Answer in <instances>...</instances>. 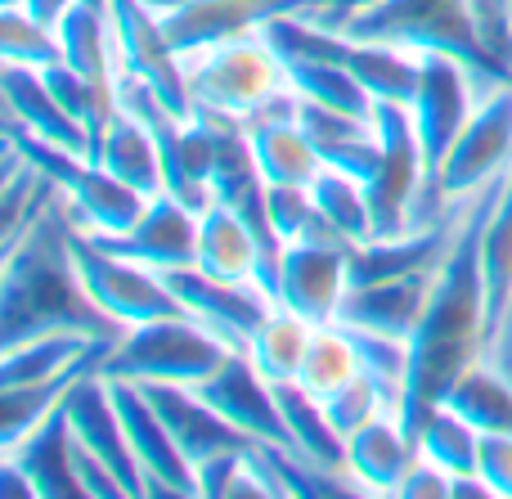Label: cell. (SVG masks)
I'll return each mask as SVG.
<instances>
[{"mask_svg": "<svg viewBox=\"0 0 512 499\" xmlns=\"http://www.w3.org/2000/svg\"><path fill=\"white\" fill-rule=\"evenodd\" d=\"M23 9L45 27H59V18L72 9V0H23Z\"/></svg>", "mask_w": 512, "mask_h": 499, "instance_id": "cell-37", "label": "cell"}, {"mask_svg": "<svg viewBox=\"0 0 512 499\" xmlns=\"http://www.w3.org/2000/svg\"><path fill=\"white\" fill-rule=\"evenodd\" d=\"M414 464H418V441L400 428L396 414H382L355 437H346V473L355 482H364V491L396 495Z\"/></svg>", "mask_w": 512, "mask_h": 499, "instance_id": "cell-20", "label": "cell"}, {"mask_svg": "<svg viewBox=\"0 0 512 499\" xmlns=\"http://www.w3.org/2000/svg\"><path fill=\"white\" fill-rule=\"evenodd\" d=\"M265 203H270V221H274V230H279L283 243L301 239V234L310 230V221H315V212H319L310 185H270Z\"/></svg>", "mask_w": 512, "mask_h": 499, "instance_id": "cell-33", "label": "cell"}, {"mask_svg": "<svg viewBox=\"0 0 512 499\" xmlns=\"http://www.w3.org/2000/svg\"><path fill=\"white\" fill-rule=\"evenodd\" d=\"M396 495H405V499H450L454 495V477L445 473V468H436L432 459L418 455V464L409 468V477L400 482Z\"/></svg>", "mask_w": 512, "mask_h": 499, "instance_id": "cell-35", "label": "cell"}, {"mask_svg": "<svg viewBox=\"0 0 512 499\" xmlns=\"http://www.w3.org/2000/svg\"><path fill=\"white\" fill-rule=\"evenodd\" d=\"M310 194H315L319 216H324L342 239H351V243L373 239V212H369L364 180L346 176V171H337V167H324L315 180H310Z\"/></svg>", "mask_w": 512, "mask_h": 499, "instance_id": "cell-28", "label": "cell"}, {"mask_svg": "<svg viewBox=\"0 0 512 499\" xmlns=\"http://www.w3.org/2000/svg\"><path fill=\"white\" fill-rule=\"evenodd\" d=\"M319 401H324L328 423H333L342 437H355V432L369 428V423L382 419V414H396V410H391V401H387V392H382V387L373 383L364 369L355 378H346L337 392L319 396Z\"/></svg>", "mask_w": 512, "mask_h": 499, "instance_id": "cell-32", "label": "cell"}, {"mask_svg": "<svg viewBox=\"0 0 512 499\" xmlns=\"http://www.w3.org/2000/svg\"><path fill=\"white\" fill-rule=\"evenodd\" d=\"M355 374H360V351H355L351 333H346L337 320L333 324H315L297 383L306 387V392H315V396H328Z\"/></svg>", "mask_w": 512, "mask_h": 499, "instance_id": "cell-29", "label": "cell"}, {"mask_svg": "<svg viewBox=\"0 0 512 499\" xmlns=\"http://www.w3.org/2000/svg\"><path fill=\"white\" fill-rule=\"evenodd\" d=\"M198 270L216 279H234V284L256 279V270H261V243H256L252 225L216 198L198 216Z\"/></svg>", "mask_w": 512, "mask_h": 499, "instance_id": "cell-21", "label": "cell"}, {"mask_svg": "<svg viewBox=\"0 0 512 499\" xmlns=\"http://www.w3.org/2000/svg\"><path fill=\"white\" fill-rule=\"evenodd\" d=\"M234 347L216 329H207L198 315H167V320L135 324L122 333L113 351L104 356L99 374L104 378H131V383H185L198 387L212 378Z\"/></svg>", "mask_w": 512, "mask_h": 499, "instance_id": "cell-4", "label": "cell"}, {"mask_svg": "<svg viewBox=\"0 0 512 499\" xmlns=\"http://www.w3.org/2000/svg\"><path fill=\"white\" fill-rule=\"evenodd\" d=\"M418 455L432 459L436 468H445L450 477H472L481 459V432L472 428L463 414H454L450 405L432 414L418 432Z\"/></svg>", "mask_w": 512, "mask_h": 499, "instance_id": "cell-30", "label": "cell"}, {"mask_svg": "<svg viewBox=\"0 0 512 499\" xmlns=\"http://www.w3.org/2000/svg\"><path fill=\"white\" fill-rule=\"evenodd\" d=\"M373 0H324V5L315 9V14H306V18H315V23H324V27H342L351 14H360V9H369Z\"/></svg>", "mask_w": 512, "mask_h": 499, "instance_id": "cell-36", "label": "cell"}, {"mask_svg": "<svg viewBox=\"0 0 512 499\" xmlns=\"http://www.w3.org/2000/svg\"><path fill=\"white\" fill-rule=\"evenodd\" d=\"M283 77H288V90L301 99H315L324 108H337V113H351L373 122V104L378 99L355 81V72H346L342 63L333 59H283Z\"/></svg>", "mask_w": 512, "mask_h": 499, "instance_id": "cell-25", "label": "cell"}, {"mask_svg": "<svg viewBox=\"0 0 512 499\" xmlns=\"http://www.w3.org/2000/svg\"><path fill=\"white\" fill-rule=\"evenodd\" d=\"M283 77V59L265 45V36H243V41L216 45V50L198 54V68L189 72V90H194V108H216L230 117H252L265 108Z\"/></svg>", "mask_w": 512, "mask_h": 499, "instance_id": "cell-8", "label": "cell"}, {"mask_svg": "<svg viewBox=\"0 0 512 499\" xmlns=\"http://www.w3.org/2000/svg\"><path fill=\"white\" fill-rule=\"evenodd\" d=\"M324 0H180L162 9V32L180 59L207 54L216 45L261 36L265 23L283 14H315Z\"/></svg>", "mask_w": 512, "mask_h": 499, "instance_id": "cell-9", "label": "cell"}, {"mask_svg": "<svg viewBox=\"0 0 512 499\" xmlns=\"http://www.w3.org/2000/svg\"><path fill=\"white\" fill-rule=\"evenodd\" d=\"M68 225L59 216H32L27 230L5 239V279H0V347H18L45 333H90L122 338V324L90 297L68 252Z\"/></svg>", "mask_w": 512, "mask_h": 499, "instance_id": "cell-2", "label": "cell"}, {"mask_svg": "<svg viewBox=\"0 0 512 499\" xmlns=\"http://www.w3.org/2000/svg\"><path fill=\"white\" fill-rule=\"evenodd\" d=\"M5 140L32 162L36 171L54 180V185L68 194V221L86 234H126L135 221L144 216L149 198L140 189H131L126 180H117L104 162L86 158V153H72L63 144H50L41 135L23 131L18 122L5 126Z\"/></svg>", "mask_w": 512, "mask_h": 499, "instance_id": "cell-5", "label": "cell"}, {"mask_svg": "<svg viewBox=\"0 0 512 499\" xmlns=\"http://www.w3.org/2000/svg\"><path fill=\"white\" fill-rule=\"evenodd\" d=\"M63 410H68V423H72L81 446L113 468V477L122 482L126 499L149 495V477H144L140 459H135V446H131V437H126V423H122L117 401H113V387H108V378L99 374V369L81 374L77 383L68 387Z\"/></svg>", "mask_w": 512, "mask_h": 499, "instance_id": "cell-13", "label": "cell"}, {"mask_svg": "<svg viewBox=\"0 0 512 499\" xmlns=\"http://www.w3.org/2000/svg\"><path fill=\"white\" fill-rule=\"evenodd\" d=\"M0 5H5V9H23V0H0Z\"/></svg>", "mask_w": 512, "mask_h": 499, "instance_id": "cell-38", "label": "cell"}, {"mask_svg": "<svg viewBox=\"0 0 512 499\" xmlns=\"http://www.w3.org/2000/svg\"><path fill=\"white\" fill-rule=\"evenodd\" d=\"M283 405V419L292 428V446H297L301 459L328 468V473H346V437L328 423L324 401L315 392H306L301 383H274Z\"/></svg>", "mask_w": 512, "mask_h": 499, "instance_id": "cell-24", "label": "cell"}, {"mask_svg": "<svg viewBox=\"0 0 512 499\" xmlns=\"http://www.w3.org/2000/svg\"><path fill=\"white\" fill-rule=\"evenodd\" d=\"M144 392H149V401L158 405V414L167 419V428L176 432V441L189 455V464H203V459H212V455H230V450H261L265 446V441L239 432L230 419H221L194 387L144 383Z\"/></svg>", "mask_w": 512, "mask_h": 499, "instance_id": "cell-16", "label": "cell"}, {"mask_svg": "<svg viewBox=\"0 0 512 499\" xmlns=\"http://www.w3.org/2000/svg\"><path fill=\"white\" fill-rule=\"evenodd\" d=\"M194 392L203 396L221 419H230L239 432L265 441V446H283V450L297 455V446H292V428H288V419H283L279 392H274V383L256 369V360L248 356V351H234V356L225 360L212 378H203Z\"/></svg>", "mask_w": 512, "mask_h": 499, "instance_id": "cell-14", "label": "cell"}, {"mask_svg": "<svg viewBox=\"0 0 512 499\" xmlns=\"http://www.w3.org/2000/svg\"><path fill=\"white\" fill-rule=\"evenodd\" d=\"M310 333H315L310 320H301V315L274 306V315L252 338L248 356L256 360V369H261L270 383H297L301 360H306V347H310Z\"/></svg>", "mask_w": 512, "mask_h": 499, "instance_id": "cell-26", "label": "cell"}, {"mask_svg": "<svg viewBox=\"0 0 512 499\" xmlns=\"http://www.w3.org/2000/svg\"><path fill=\"white\" fill-rule=\"evenodd\" d=\"M68 252H72V261H77L81 284L90 288V297H95L122 329H135V324H149V320H167V315H185V302L171 293L162 270H149L131 257H117L95 234L77 230V225H68Z\"/></svg>", "mask_w": 512, "mask_h": 499, "instance_id": "cell-6", "label": "cell"}, {"mask_svg": "<svg viewBox=\"0 0 512 499\" xmlns=\"http://www.w3.org/2000/svg\"><path fill=\"white\" fill-rule=\"evenodd\" d=\"M162 279H167L171 293L185 302V311L198 315L207 329L221 333L234 351H248L252 338L261 333V324L270 320L274 306H279L261 284H256V279L234 284V279H216V275H207V270H198V266L162 270Z\"/></svg>", "mask_w": 512, "mask_h": 499, "instance_id": "cell-11", "label": "cell"}, {"mask_svg": "<svg viewBox=\"0 0 512 499\" xmlns=\"http://www.w3.org/2000/svg\"><path fill=\"white\" fill-rule=\"evenodd\" d=\"M0 81H5L9 122H18L23 131H32V135H41V140L63 144V149L86 153V158H90V131L59 104V99H54V90H50V81H45L41 68H27V63H5Z\"/></svg>", "mask_w": 512, "mask_h": 499, "instance_id": "cell-19", "label": "cell"}, {"mask_svg": "<svg viewBox=\"0 0 512 499\" xmlns=\"http://www.w3.org/2000/svg\"><path fill=\"white\" fill-rule=\"evenodd\" d=\"M508 176V171H504ZM504 176H495L481 198L472 203V216L463 230L454 234L445 261L436 266V284L427 297V311L418 320L414 338H409V378L405 396H400V428L418 441L423 423L445 405V392L463 369L477 365L481 347H486V275H481V230L504 194Z\"/></svg>", "mask_w": 512, "mask_h": 499, "instance_id": "cell-1", "label": "cell"}, {"mask_svg": "<svg viewBox=\"0 0 512 499\" xmlns=\"http://www.w3.org/2000/svg\"><path fill=\"white\" fill-rule=\"evenodd\" d=\"M0 54H5V63H27V68L63 63L59 32L36 23L27 9H0Z\"/></svg>", "mask_w": 512, "mask_h": 499, "instance_id": "cell-31", "label": "cell"}, {"mask_svg": "<svg viewBox=\"0 0 512 499\" xmlns=\"http://www.w3.org/2000/svg\"><path fill=\"white\" fill-rule=\"evenodd\" d=\"M436 275L423 270V275H405V279H387V284H364L351 288L337 311L342 324H355V329L369 333H387V338H414L418 320L427 311V297H432Z\"/></svg>", "mask_w": 512, "mask_h": 499, "instance_id": "cell-18", "label": "cell"}, {"mask_svg": "<svg viewBox=\"0 0 512 499\" xmlns=\"http://www.w3.org/2000/svg\"><path fill=\"white\" fill-rule=\"evenodd\" d=\"M198 216L189 203H180L176 194L149 198L144 216L126 234H95L108 252L131 257L149 270H180L198 266Z\"/></svg>", "mask_w": 512, "mask_h": 499, "instance_id": "cell-15", "label": "cell"}, {"mask_svg": "<svg viewBox=\"0 0 512 499\" xmlns=\"http://www.w3.org/2000/svg\"><path fill=\"white\" fill-rule=\"evenodd\" d=\"M472 72L463 68L459 59L450 54H418V95L409 104L418 126V140H423V162H427V176H441V162L445 153L454 149L459 131L468 126L472 117Z\"/></svg>", "mask_w": 512, "mask_h": 499, "instance_id": "cell-12", "label": "cell"}, {"mask_svg": "<svg viewBox=\"0 0 512 499\" xmlns=\"http://www.w3.org/2000/svg\"><path fill=\"white\" fill-rule=\"evenodd\" d=\"M333 32H346L355 41L400 45L414 54H450L472 72L477 86H512V63L490 54L468 0H373Z\"/></svg>", "mask_w": 512, "mask_h": 499, "instance_id": "cell-3", "label": "cell"}, {"mask_svg": "<svg viewBox=\"0 0 512 499\" xmlns=\"http://www.w3.org/2000/svg\"><path fill=\"white\" fill-rule=\"evenodd\" d=\"M95 162H104L117 180L140 189L144 198L167 194V171H162L158 140H153L149 126H144L140 117H131L126 108L113 117V126H108V135H104V149H99Z\"/></svg>", "mask_w": 512, "mask_h": 499, "instance_id": "cell-22", "label": "cell"}, {"mask_svg": "<svg viewBox=\"0 0 512 499\" xmlns=\"http://www.w3.org/2000/svg\"><path fill=\"white\" fill-rule=\"evenodd\" d=\"M512 162V86H490V95L472 108L468 126L459 131L454 149L441 162L445 198L481 194Z\"/></svg>", "mask_w": 512, "mask_h": 499, "instance_id": "cell-10", "label": "cell"}, {"mask_svg": "<svg viewBox=\"0 0 512 499\" xmlns=\"http://www.w3.org/2000/svg\"><path fill=\"white\" fill-rule=\"evenodd\" d=\"M445 405L454 414L472 423V428L486 437V432H508L512 437V387L490 369L472 365L454 378V387L445 392Z\"/></svg>", "mask_w": 512, "mask_h": 499, "instance_id": "cell-27", "label": "cell"}, {"mask_svg": "<svg viewBox=\"0 0 512 499\" xmlns=\"http://www.w3.org/2000/svg\"><path fill=\"white\" fill-rule=\"evenodd\" d=\"M477 473L490 482L495 499H512V437L508 432H486L481 437Z\"/></svg>", "mask_w": 512, "mask_h": 499, "instance_id": "cell-34", "label": "cell"}, {"mask_svg": "<svg viewBox=\"0 0 512 499\" xmlns=\"http://www.w3.org/2000/svg\"><path fill=\"white\" fill-rule=\"evenodd\" d=\"M351 248L355 243L342 239V234L315 212L310 230L283 248L279 297H274V302L310 324H333L346 293H351Z\"/></svg>", "mask_w": 512, "mask_h": 499, "instance_id": "cell-7", "label": "cell"}, {"mask_svg": "<svg viewBox=\"0 0 512 499\" xmlns=\"http://www.w3.org/2000/svg\"><path fill=\"white\" fill-rule=\"evenodd\" d=\"M481 275H486V342H495L512 306V171L481 230Z\"/></svg>", "mask_w": 512, "mask_h": 499, "instance_id": "cell-23", "label": "cell"}, {"mask_svg": "<svg viewBox=\"0 0 512 499\" xmlns=\"http://www.w3.org/2000/svg\"><path fill=\"white\" fill-rule=\"evenodd\" d=\"M72 446H77V437H72L68 410H63V401H59V410L45 414L27 437H18L14 446H5V459H14V464L32 477V486L41 499H81L86 491H81Z\"/></svg>", "mask_w": 512, "mask_h": 499, "instance_id": "cell-17", "label": "cell"}]
</instances>
